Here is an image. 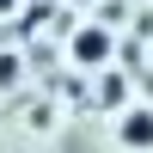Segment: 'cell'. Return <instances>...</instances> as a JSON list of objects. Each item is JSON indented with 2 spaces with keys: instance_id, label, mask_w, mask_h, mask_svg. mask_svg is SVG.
Masks as SVG:
<instances>
[{
  "instance_id": "3",
  "label": "cell",
  "mask_w": 153,
  "mask_h": 153,
  "mask_svg": "<svg viewBox=\"0 0 153 153\" xmlns=\"http://www.w3.org/2000/svg\"><path fill=\"white\" fill-rule=\"evenodd\" d=\"M6 12H19V0H0V19H6Z\"/></svg>"
},
{
  "instance_id": "1",
  "label": "cell",
  "mask_w": 153,
  "mask_h": 153,
  "mask_svg": "<svg viewBox=\"0 0 153 153\" xmlns=\"http://www.w3.org/2000/svg\"><path fill=\"white\" fill-rule=\"evenodd\" d=\"M74 61H80V68H104V61H110V31H104V25L74 31Z\"/></svg>"
},
{
  "instance_id": "2",
  "label": "cell",
  "mask_w": 153,
  "mask_h": 153,
  "mask_svg": "<svg viewBox=\"0 0 153 153\" xmlns=\"http://www.w3.org/2000/svg\"><path fill=\"white\" fill-rule=\"evenodd\" d=\"M123 147H153V110H129V117L117 123Z\"/></svg>"
}]
</instances>
